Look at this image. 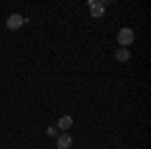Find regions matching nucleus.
Segmentation results:
<instances>
[{
  "instance_id": "nucleus-4",
  "label": "nucleus",
  "mask_w": 151,
  "mask_h": 149,
  "mask_svg": "<svg viewBox=\"0 0 151 149\" xmlns=\"http://www.w3.org/2000/svg\"><path fill=\"white\" fill-rule=\"evenodd\" d=\"M70 145H73V137H70L69 133H63V135L57 137V147L58 149H70Z\"/></svg>"
},
{
  "instance_id": "nucleus-2",
  "label": "nucleus",
  "mask_w": 151,
  "mask_h": 149,
  "mask_svg": "<svg viewBox=\"0 0 151 149\" xmlns=\"http://www.w3.org/2000/svg\"><path fill=\"white\" fill-rule=\"evenodd\" d=\"M87 6L91 10V16H95V18H101L105 14V2H95V0H91Z\"/></svg>"
},
{
  "instance_id": "nucleus-7",
  "label": "nucleus",
  "mask_w": 151,
  "mask_h": 149,
  "mask_svg": "<svg viewBox=\"0 0 151 149\" xmlns=\"http://www.w3.org/2000/svg\"><path fill=\"white\" fill-rule=\"evenodd\" d=\"M47 135H48V137H57V127H48Z\"/></svg>"
},
{
  "instance_id": "nucleus-5",
  "label": "nucleus",
  "mask_w": 151,
  "mask_h": 149,
  "mask_svg": "<svg viewBox=\"0 0 151 149\" xmlns=\"http://www.w3.org/2000/svg\"><path fill=\"white\" fill-rule=\"evenodd\" d=\"M73 127V117H69V115H65V117H60L58 119V129H70Z\"/></svg>"
},
{
  "instance_id": "nucleus-1",
  "label": "nucleus",
  "mask_w": 151,
  "mask_h": 149,
  "mask_svg": "<svg viewBox=\"0 0 151 149\" xmlns=\"http://www.w3.org/2000/svg\"><path fill=\"white\" fill-rule=\"evenodd\" d=\"M117 40H119L121 48H123V46L133 45V40H135V32H133L131 28H121V30L117 32Z\"/></svg>"
},
{
  "instance_id": "nucleus-6",
  "label": "nucleus",
  "mask_w": 151,
  "mask_h": 149,
  "mask_svg": "<svg viewBox=\"0 0 151 149\" xmlns=\"http://www.w3.org/2000/svg\"><path fill=\"white\" fill-rule=\"evenodd\" d=\"M115 58L119 60V63H125V60L129 58V50L127 48H119V50L115 53Z\"/></svg>"
},
{
  "instance_id": "nucleus-3",
  "label": "nucleus",
  "mask_w": 151,
  "mask_h": 149,
  "mask_svg": "<svg viewBox=\"0 0 151 149\" xmlns=\"http://www.w3.org/2000/svg\"><path fill=\"white\" fill-rule=\"evenodd\" d=\"M22 24H24V18L20 16V14H10L8 20H6V26H8L10 30H18Z\"/></svg>"
}]
</instances>
